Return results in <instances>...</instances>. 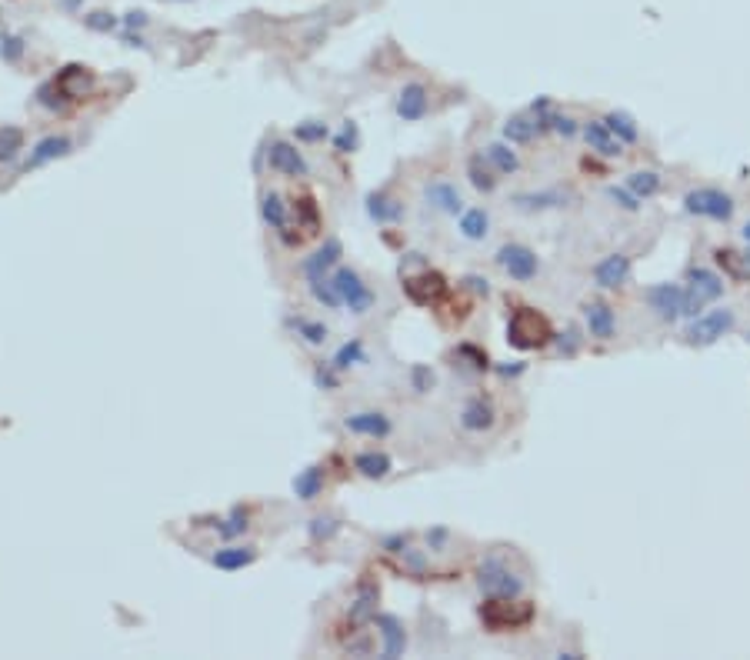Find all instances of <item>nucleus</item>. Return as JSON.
Wrapping results in <instances>:
<instances>
[{"label": "nucleus", "mask_w": 750, "mask_h": 660, "mask_svg": "<svg viewBox=\"0 0 750 660\" xmlns=\"http://www.w3.org/2000/svg\"><path fill=\"white\" fill-rule=\"evenodd\" d=\"M254 561H257V547H241V544H231V547H220L210 554V564L217 567V570H227V574L244 570Z\"/></svg>", "instance_id": "5701e85b"}, {"label": "nucleus", "mask_w": 750, "mask_h": 660, "mask_svg": "<svg viewBox=\"0 0 750 660\" xmlns=\"http://www.w3.org/2000/svg\"><path fill=\"white\" fill-rule=\"evenodd\" d=\"M584 324H587V334L597 337V341H611L617 334V317H614V310H611V303H604V301L584 303Z\"/></svg>", "instance_id": "2eb2a0df"}, {"label": "nucleus", "mask_w": 750, "mask_h": 660, "mask_svg": "<svg viewBox=\"0 0 750 660\" xmlns=\"http://www.w3.org/2000/svg\"><path fill=\"white\" fill-rule=\"evenodd\" d=\"M20 54H24V41H20V37H4V41H0V57H4V60L14 64V60H20Z\"/></svg>", "instance_id": "3c124183"}, {"label": "nucleus", "mask_w": 750, "mask_h": 660, "mask_svg": "<svg viewBox=\"0 0 750 660\" xmlns=\"http://www.w3.org/2000/svg\"><path fill=\"white\" fill-rule=\"evenodd\" d=\"M214 527H217V537H224V540L244 537V534H247V527H250V514L237 507V510H231L227 517H220V521L214 523Z\"/></svg>", "instance_id": "e433bc0d"}, {"label": "nucleus", "mask_w": 750, "mask_h": 660, "mask_svg": "<svg viewBox=\"0 0 750 660\" xmlns=\"http://www.w3.org/2000/svg\"><path fill=\"white\" fill-rule=\"evenodd\" d=\"M560 354L564 358H573L577 354V347H580V337H577V327H567V334H560Z\"/></svg>", "instance_id": "5fc2aeb1"}, {"label": "nucleus", "mask_w": 750, "mask_h": 660, "mask_svg": "<svg viewBox=\"0 0 750 660\" xmlns=\"http://www.w3.org/2000/svg\"><path fill=\"white\" fill-rule=\"evenodd\" d=\"M604 124L614 130V138L620 140V144H637V140H641V130L634 124V117L624 114V110H611V114L604 117Z\"/></svg>", "instance_id": "473e14b6"}, {"label": "nucleus", "mask_w": 750, "mask_h": 660, "mask_svg": "<svg viewBox=\"0 0 750 660\" xmlns=\"http://www.w3.org/2000/svg\"><path fill=\"white\" fill-rule=\"evenodd\" d=\"M480 620L493 633L520 631L533 620V604L517 601V597H491L487 604H480Z\"/></svg>", "instance_id": "f03ea898"}, {"label": "nucleus", "mask_w": 750, "mask_h": 660, "mask_svg": "<svg viewBox=\"0 0 750 660\" xmlns=\"http://www.w3.org/2000/svg\"><path fill=\"white\" fill-rule=\"evenodd\" d=\"M484 157H487V164H493L497 174H514L520 167L517 153L510 151L507 144H501V140H497V144H487V153H484Z\"/></svg>", "instance_id": "c9c22d12"}, {"label": "nucleus", "mask_w": 750, "mask_h": 660, "mask_svg": "<svg viewBox=\"0 0 750 660\" xmlns=\"http://www.w3.org/2000/svg\"><path fill=\"white\" fill-rule=\"evenodd\" d=\"M54 83H57V90L64 94V100H67V104H77V100L94 97L97 74L91 67H83V64H67V67H64L54 77Z\"/></svg>", "instance_id": "9d476101"}, {"label": "nucleus", "mask_w": 750, "mask_h": 660, "mask_svg": "<svg viewBox=\"0 0 750 660\" xmlns=\"http://www.w3.org/2000/svg\"><path fill=\"white\" fill-rule=\"evenodd\" d=\"M314 377H317V384H320V387H330V390L337 387V377H334V373H330L328 367H317Z\"/></svg>", "instance_id": "13d9d810"}, {"label": "nucleus", "mask_w": 750, "mask_h": 660, "mask_svg": "<svg viewBox=\"0 0 750 660\" xmlns=\"http://www.w3.org/2000/svg\"><path fill=\"white\" fill-rule=\"evenodd\" d=\"M461 234L467 237V240H484V237L491 234V217H487V210L484 207H474V210H464L461 214Z\"/></svg>", "instance_id": "7c9ffc66"}, {"label": "nucleus", "mask_w": 750, "mask_h": 660, "mask_svg": "<svg viewBox=\"0 0 750 660\" xmlns=\"http://www.w3.org/2000/svg\"><path fill=\"white\" fill-rule=\"evenodd\" d=\"M683 210L694 214V217H707V220H717V224H727V220L734 217L737 204L730 193L717 191V187H697V191H691L683 197Z\"/></svg>", "instance_id": "39448f33"}, {"label": "nucleus", "mask_w": 750, "mask_h": 660, "mask_svg": "<svg viewBox=\"0 0 750 660\" xmlns=\"http://www.w3.org/2000/svg\"><path fill=\"white\" fill-rule=\"evenodd\" d=\"M267 164H271L273 174H284V177H307V161H304V153L294 147V144H287V140H273L271 151H267Z\"/></svg>", "instance_id": "ddd939ff"}, {"label": "nucleus", "mask_w": 750, "mask_h": 660, "mask_svg": "<svg viewBox=\"0 0 750 660\" xmlns=\"http://www.w3.org/2000/svg\"><path fill=\"white\" fill-rule=\"evenodd\" d=\"M377 604H381V587L374 578H360L354 593V604L347 610V624H351V633H357V627H364L370 620L377 617Z\"/></svg>", "instance_id": "f8f14e48"}, {"label": "nucleus", "mask_w": 750, "mask_h": 660, "mask_svg": "<svg viewBox=\"0 0 750 660\" xmlns=\"http://www.w3.org/2000/svg\"><path fill=\"white\" fill-rule=\"evenodd\" d=\"M343 257V244L337 240V237H328L324 240V248H317L307 261H304V274L307 277H320L328 274L330 267H337V261Z\"/></svg>", "instance_id": "4be33fe9"}, {"label": "nucleus", "mask_w": 750, "mask_h": 660, "mask_svg": "<svg viewBox=\"0 0 750 660\" xmlns=\"http://www.w3.org/2000/svg\"><path fill=\"white\" fill-rule=\"evenodd\" d=\"M357 364H364V344L360 341H347L334 358V371H351Z\"/></svg>", "instance_id": "79ce46f5"}, {"label": "nucleus", "mask_w": 750, "mask_h": 660, "mask_svg": "<svg viewBox=\"0 0 750 660\" xmlns=\"http://www.w3.org/2000/svg\"><path fill=\"white\" fill-rule=\"evenodd\" d=\"M123 41L130 43V47H144V37H140V34H134V30H127V34H123Z\"/></svg>", "instance_id": "bf43d9fd"}, {"label": "nucleus", "mask_w": 750, "mask_h": 660, "mask_svg": "<svg viewBox=\"0 0 750 660\" xmlns=\"http://www.w3.org/2000/svg\"><path fill=\"white\" fill-rule=\"evenodd\" d=\"M723 277L707 271V267H694L687 274V287H683V317H697V310H704L707 303L723 297Z\"/></svg>", "instance_id": "7ed1b4c3"}, {"label": "nucleus", "mask_w": 750, "mask_h": 660, "mask_svg": "<svg viewBox=\"0 0 750 660\" xmlns=\"http://www.w3.org/2000/svg\"><path fill=\"white\" fill-rule=\"evenodd\" d=\"M447 290H450L447 277L440 274V271H430V267H423L421 274L404 277V294L417 307H437V303L447 297Z\"/></svg>", "instance_id": "0eeeda50"}, {"label": "nucleus", "mask_w": 750, "mask_h": 660, "mask_svg": "<svg viewBox=\"0 0 750 660\" xmlns=\"http://www.w3.org/2000/svg\"><path fill=\"white\" fill-rule=\"evenodd\" d=\"M628 187L641 200H647V197H654V193H660V174L657 170H634L628 177Z\"/></svg>", "instance_id": "4c0bfd02"}, {"label": "nucleus", "mask_w": 750, "mask_h": 660, "mask_svg": "<svg viewBox=\"0 0 750 660\" xmlns=\"http://www.w3.org/2000/svg\"><path fill=\"white\" fill-rule=\"evenodd\" d=\"M747 261H750V250H747Z\"/></svg>", "instance_id": "0e129e2a"}, {"label": "nucleus", "mask_w": 750, "mask_h": 660, "mask_svg": "<svg viewBox=\"0 0 750 660\" xmlns=\"http://www.w3.org/2000/svg\"><path fill=\"white\" fill-rule=\"evenodd\" d=\"M571 200L567 191H541V193H517L514 204L524 210H547V207H564Z\"/></svg>", "instance_id": "c85d7f7f"}, {"label": "nucleus", "mask_w": 750, "mask_h": 660, "mask_svg": "<svg viewBox=\"0 0 750 660\" xmlns=\"http://www.w3.org/2000/svg\"><path fill=\"white\" fill-rule=\"evenodd\" d=\"M24 151V130L20 127H0V164L14 161L17 153Z\"/></svg>", "instance_id": "ea45409f"}, {"label": "nucleus", "mask_w": 750, "mask_h": 660, "mask_svg": "<svg viewBox=\"0 0 750 660\" xmlns=\"http://www.w3.org/2000/svg\"><path fill=\"white\" fill-rule=\"evenodd\" d=\"M427 107H430V94H427V87L423 83H404V90L397 94V117L400 121H421L423 114H427Z\"/></svg>", "instance_id": "f3484780"}, {"label": "nucleus", "mask_w": 750, "mask_h": 660, "mask_svg": "<svg viewBox=\"0 0 750 660\" xmlns=\"http://www.w3.org/2000/svg\"><path fill=\"white\" fill-rule=\"evenodd\" d=\"M334 284H337L341 301L351 307V314H367L370 307H374V290L364 284V277L357 274L354 267H337L334 271Z\"/></svg>", "instance_id": "1a4fd4ad"}, {"label": "nucleus", "mask_w": 750, "mask_h": 660, "mask_svg": "<svg viewBox=\"0 0 750 660\" xmlns=\"http://www.w3.org/2000/svg\"><path fill=\"white\" fill-rule=\"evenodd\" d=\"M343 427H347L351 434H360V437H387V434H391V417L381 411L347 413V417H343Z\"/></svg>", "instance_id": "6ab92c4d"}, {"label": "nucleus", "mask_w": 750, "mask_h": 660, "mask_svg": "<svg viewBox=\"0 0 750 660\" xmlns=\"http://www.w3.org/2000/svg\"><path fill=\"white\" fill-rule=\"evenodd\" d=\"M60 7H67V11H77V7H81V0H60Z\"/></svg>", "instance_id": "680f3d73"}, {"label": "nucleus", "mask_w": 750, "mask_h": 660, "mask_svg": "<svg viewBox=\"0 0 750 660\" xmlns=\"http://www.w3.org/2000/svg\"><path fill=\"white\" fill-rule=\"evenodd\" d=\"M717 263H721V267H727V274L737 277V280H747V277H750L747 254L740 257V254H734V250H717Z\"/></svg>", "instance_id": "a19ab883"}, {"label": "nucleus", "mask_w": 750, "mask_h": 660, "mask_svg": "<svg viewBox=\"0 0 750 660\" xmlns=\"http://www.w3.org/2000/svg\"><path fill=\"white\" fill-rule=\"evenodd\" d=\"M311 534H314V540H328V537L337 534V521L334 517H314L311 521Z\"/></svg>", "instance_id": "09e8293b"}, {"label": "nucleus", "mask_w": 750, "mask_h": 660, "mask_svg": "<svg viewBox=\"0 0 750 660\" xmlns=\"http://www.w3.org/2000/svg\"><path fill=\"white\" fill-rule=\"evenodd\" d=\"M493 261H497V267H501L510 280H520V284L533 280L537 271H541L537 254H533L531 248H524V244H504V248L493 254Z\"/></svg>", "instance_id": "6e6552de"}, {"label": "nucleus", "mask_w": 750, "mask_h": 660, "mask_svg": "<svg viewBox=\"0 0 750 660\" xmlns=\"http://www.w3.org/2000/svg\"><path fill=\"white\" fill-rule=\"evenodd\" d=\"M467 284H474V290H478V294H487V280H480V277H470V280H467Z\"/></svg>", "instance_id": "052dcab7"}, {"label": "nucleus", "mask_w": 750, "mask_h": 660, "mask_svg": "<svg viewBox=\"0 0 750 660\" xmlns=\"http://www.w3.org/2000/svg\"><path fill=\"white\" fill-rule=\"evenodd\" d=\"M607 197H611L620 210H637V207H641V197L630 191V187H607Z\"/></svg>", "instance_id": "a18cd8bd"}, {"label": "nucleus", "mask_w": 750, "mask_h": 660, "mask_svg": "<svg viewBox=\"0 0 750 660\" xmlns=\"http://www.w3.org/2000/svg\"><path fill=\"white\" fill-rule=\"evenodd\" d=\"M457 354H461V358H470V360H474V367H478V371H487V354H480L478 347L464 344L461 350H457Z\"/></svg>", "instance_id": "6e6d98bb"}, {"label": "nucleus", "mask_w": 750, "mask_h": 660, "mask_svg": "<svg viewBox=\"0 0 750 660\" xmlns=\"http://www.w3.org/2000/svg\"><path fill=\"white\" fill-rule=\"evenodd\" d=\"M320 491H324V468L320 464L300 470L297 477H294V494L300 500H314V497H320Z\"/></svg>", "instance_id": "c756f323"}, {"label": "nucleus", "mask_w": 750, "mask_h": 660, "mask_svg": "<svg viewBox=\"0 0 750 660\" xmlns=\"http://www.w3.org/2000/svg\"><path fill=\"white\" fill-rule=\"evenodd\" d=\"M287 210H290V204H284V197H280V193H264V200H260V214H264V220L271 224V231H284L287 224H290Z\"/></svg>", "instance_id": "2f4dec72"}, {"label": "nucleus", "mask_w": 750, "mask_h": 660, "mask_svg": "<svg viewBox=\"0 0 750 660\" xmlns=\"http://www.w3.org/2000/svg\"><path fill=\"white\" fill-rule=\"evenodd\" d=\"M74 151V144H70V138H64V134H51V138H43L34 151H30V161H28V170L30 167H43L51 164V161H60V157H67V153Z\"/></svg>", "instance_id": "393cba45"}, {"label": "nucleus", "mask_w": 750, "mask_h": 660, "mask_svg": "<svg viewBox=\"0 0 750 660\" xmlns=\"http://www.w3.org/2000/svg\"><path fill=\"white\" fill-rule=\"evenodd\" d=\"M311 280V294H314L317 303H324L328 310H337L341 307V294H337V284H334V277L320 274V277H307Z\"/></svg>", "instance_id": "f704fd0d"}, {"label": "nucleus", "mask_w": 750, "mask_h": 660, "mask_svg": "<svg viewBox=\"0 0 750 660\" xmlns=\"http://www.w3.org/2000/svg\"><path fill=\"white\" fill-rule=\"evenodd\" d=\"M290 210H294V220H297V231H304L307 237L320 234V207L311 193H297L290 200Z\"/></svg>", "instance_id": "b1692460"}, {"label": "nucleus", "mask_w": 750, "mask_h": 660, "mask_svg": "<svg viewBox=\"0 0 750 660\" xmlns=\"http://www.w3.org/2000/svg\"><path fill=\"white\" fill-rule=\"evenodd\" d=\"M334 147H337V151L341 153H351L357 147V127L351 124V121H347V124H343V130L341 134H337V140H334Z\"/></svg>", "instance_id": "8fccbe9b"}, {"label": "nucleus", "mask_w": 750, "mask_h": 660, "mask_svg": "<svg viewBox=\"0 0 750 660\" xmlns=\"http://www.w3.org/2000/svg\"><path fill=\"white\" fill-rule=\"evenodd\" d=\"M630 277V257L628 254H607L604 261L594 267V284L604 290L624 287Z\"/></svg>", "instance_id": "4468645a"}, {"label": "nucleus", "mask_w": 750, "mask_h": 660, "mask_svg": "<svg viewBox=\"0 0 750 660\" xmlns=\"http://www.w3.org/2000/svg\"><path fill=\"white\" fill-rule=\"evenodd\" d=\"M747 341H750V337H747Z\"/></svg>", "instance_id": "774afa93"}, {"label": "nucleus", "mask_w": 750, "mask_h": 660, "mask_svg": "<svg viewBox=\"0 0 750 660\" xmlns=\"http://www.w3.org/2000/svg\"><path fill=\"white\" fill-rule=\"evenodd\" d=\"M537 134H541L537 117H527V114H514V117H507V121H504V138L510 140V144H531Z\"/></svg>", "instance_id": "bb28decb"}, {"label": "nucleus", "mask_w": 750, "mask_h": 660, "mask_svg": "<svg viewBox=\"0 0 750 660\" xmlns=\"http://www.w3.org/2000/svg\"><path fill=\"white\" fill-rule=\"evenodd\" d=\"M584 138L590 144V151H597L600 157H620L624 153V144L614 138V130L604 124V121H587Z\"/></svg>", "instance_id": "412c9836"}, {"label": "nucleus", "mask_w": 750, "mask_h": 660, "mask_svg": "<svg viewBox=\"0 0 750 660\" xmlns=\"http://www.w3.org/2000/svg\"><path fill=\"white\" fill-rule=\"evenodd\" d=\"M467 177H470V184H474L480 193H491L493 187H497V177H493V170L487 167V161H484V153H470V161H467Z\"/></svg>", "instance_id": "72a5a7b5"}, {"label": "nucleus", "mask_w": 750, "mask_h": 660, "mask_svg": "<svg viewBox=\"0 0 750 660\" xmlns=\"http://www.w3.org/2000/svg\"><path fill=\"white\" fill-rule=\"evenodd\" d=\"M374 624H377V631H381V640H383V657L394 660L400 657L404 650H407V631H404V624H400V617H394V614H377L374 617Z\"/></svg>", "instance_id": "dca6fc26"}, {"label": "nucleus", "mask_w": 750, "mask_h": 660, "mask_svg": "<svg viewBox=\"0 0 750 660\" xmlns=\"http://www.w3.org/2000/svg\"><path fill=\"white\" fill-rule=\"evenodd\" d=\"M734 324H737V314L730 307H717V310H707V314H697L691 320V327H687V341L700 347L714 344V341H721L723 334H730Z\"/></svg>", "instance_id": "423d86ee"}, {"label": "nucleus", "mask_w": 750, "mask_h": 660, "mask_svg": "<svg viewBox=\"0 0 750 660\" xmlns=\"http://www.w3.org/2000/svg\"><path fill=\"white\" fill-rule=\"evenodd\" d=\"M507 341L517 350H541L554 341V330L547 324V317L533 307H517L507 320Z\"/></svg>", "instance_id": "f257e3e1"}, {"label": "nucleus", "mask_w": 750, "mask_h": 660, "mask_svg": "<svg viewBox=\"0 0 750 660\" xmlns=\"http://www.w3.org/2000/svg\"><path fill=\"white\" fill-rule=\"evenodd\" d=\"M478 587L487 597H517L524 591V578H517L504 557H487L478 567Z\"/></svg>", "instance_id": "20e7f679"}, {"label": "nucleus", "mask_w": 750, "mask_h": 660, "mask_svg": "<svg viewBox=\"0 0 750 660\" xmlns=\"http://www.w3.org/2000/svg\"><path fill=\"white\" fill-rule=\"evenodd\" d=\"M123 28H127V30L147 28V14H144V11H130V14L123 17Z\"/></svg>", "instance_id": "4d7b16f0"}, {"label": "nucleus", "mask_w": 750, "mask_h": 660, "mask_svg": "<svg viewBox=\"0 0 750 660\" xmlns=\"http://www.w3.org/2000/svg\"><path fill=\"white\" fill-rule=\"evenodd\" d=\"M423 200H427V207H434V210H440V214H464V200H461V191L454 187V184H447V180H434V184H427L423 187Z\"/></svg>", "instance_id": "a211bd4d"}, {"label": "nucleus", "mask_w": 750, "mask_h": 660, "mask_svg": "<svg viewBox=\"0 0 750 660\" xmlns=\"http://www.w3.org/2000/svg\"><path fill=\"white\" fill-rule=\"evenodd\" d=\"M493 417H497V411H493L491 397L478 394V397H470L464 404V411H461V427L470 430V434H480V430H491Z\"/></svg>", "instance_id": "aec40b11"}, {"label": "nucleus", "mask_w": 750, "mask_h": 660, "mask_svg": "<svg viewBox=\"0 0 750 660\" xmlns=\"http://www.w3.org/2000/svg\"><path fill=\"white\" fill-rule=\"evenodd\" d=\"M643 301H647V307L654 310L660 320H677V317H683V287L681 284H670V280H664V284H654V287L643 290Z\"/></svg>", "instance_id": "9b49d317"}, {"label": "nucleus", "mask_w": 750, "mask_h": 660, "mask_svg": "<svg viewBox=\"0 0 750 660\" xmlns=\"http://www.w3.org/2000/svg\"><path fill=\"white\" fill-rule=\"evenodd\" d=\"M180 4H184V0H180Z\"/></svg>", "instance_id": "338daca9"}, {"label": "nucleus", "mask_w": 750, "mask_h": 660, "mask_svg": "<svg viewBox=\"0 0 750 660\" xmlns=\"http://www.w3.org/2000/svg\"><path fill=\"white\" fill-rule=\"evenodd\" d=\"M391 457L381 454V451H364V454L354 457V470L360 474V477H367V481H383L387 474H391Z\"/></svg>", "instance_id": "a878e982"}, {"label": "nucleus", "mask_w": 750, "mask_h": 660, "mask_svg": "<svg viewBox=\"0 0 750 660\" xmlns=\"http://www.w3.org/2000/svg\"><path fill=\"white\" fill-rule=\"evenodd\" d=\"M83 24H87L91 30H97V34H110V30H117L121 20H117L114 14H107V11H94V14L83 17Z\"/></svg>", "instance_id": "c03bdc74"}, {"label": "nucleus", "mask_w": 750, "mask_h": 660, "mask_svg": "<svg viewBox=\"0 0 750 660\" xmlns=\"http://www.w3.org/2000/svg\"><path fill=\"white\" fill-rule=\"evenodd\" d=\"M290 327L297 330V337H304L311 347H324L328 344V334L330 330L320 324V320H307V317H297V320H290Z\"/></svg>", "instance_id": "58836bf2"}, {"label": "nucleus", "mask_w": 750, "mask_h": 660, "mask_svg": "<svg viewBox=\"0 0 750 660\" xmlns=\"http://www.w3.org/2000/svg\"><path fill=\"white\" fill-rule=\"evenodd\" d=\"M37 104H41V107H47V110H64V104H67V100H64V94L57 90L54 81H47V83H41V87H37Z\"/></svg>", "instance_id": "37998d69"}, {"label": "nucleus", "mask_w": 750, "mask_h": 660, "mask_svg": "<svg viewBox=\"0 0 750 660\" xmlns=\"http://www.w3.org/2000/svg\"><path fill=\"white\" fill-rule=\"evenodd\" d=\"M410 381H414V390H417V394H427V390L434 387V371H430V367H423V364H414Z\"/></svg>", "instance_id": "de8ad7c7"}, {"label": "nucleus", "mask_w": 750, "mask_h": 660, "mask_svg": "<svg viewBox=\"0 0 750 660\" xmlns=\"http://www.w3.org/2000/svg\"><path fill=\"white\" fill-rule=\"evenodd\" d=\"M0 24H4V20H0Z\"/></svg>", "instance_id": "69168bd1"}, {"label": "nucleus", "mask_w": 750, "mask_h": 660, "mask_svg": "<svg viewBox=\"0 0 750 660\" xmlns=\"http://www.w3.org/2000/svg\"><path fill=\"white\" fill-rule=\"evenodd\" d=\"M550 130H557L560 138H573L577 134V121L564 117V114H550Z\"/></svg>", "instance_id": "603ef678"}, {"label": "nucleus", "mask_w": 750, "mask_h": 660, "mask_svg": "<svg viewBox=\"0 0 750 660\" xmlns=\"http://www.w3.org/2000/svg\"><path fill=\"white\" fill-rule=\"evenodd\" d=\"M740 237H744V240H747V244H750V220H747V224H744V231H740Z\"/></svg>", "instance_id": "e2e57ef3"}, {"label": "nucleus", "mask_w": 750, "mask_h": 660, "mask_svg": "<svg viewBox=\"0 0 750 660\" xmlns=\"http://www.w3.org/2000/svg\"><path fill=\"white\" fill-rule=\"evenodd\" d=\"M297 140H307V144H317V140L328 138V124H320V121H307V124H297Z\"/></svg>", "instance_id": "49530a36"}, {"label": "nucleus", "mask_w": 750, "mask_h": 660, "mask_svg": "<svg viewBox=\"0 0 750 660\" xmlns=\"http://www.w3.org/2000/svg\"><path fill=\"white\" fill-rule=\"evenodd\" d=\"M367 214L377 224H394V220H400L404 207H400V200L387 197V193H367Z\"/></svg>", "instance_id": "cd10ccee"}, {"label": "nucleus", "mask_w": 750, "mask_h": 660, "mask_svg": "<svg viewBox=\"0 0 750 660\" xmlns=\"http://www.w3.org/2000/svg\"><path fill=\"white\" fill-rule=\"evenodd\" d=\"M370 650H374V644H370L367 633H360V637L351 633V640H347V654H351V657H367Z\"/></svg>", "instance_id": "864d4df0"}]
</instances>
